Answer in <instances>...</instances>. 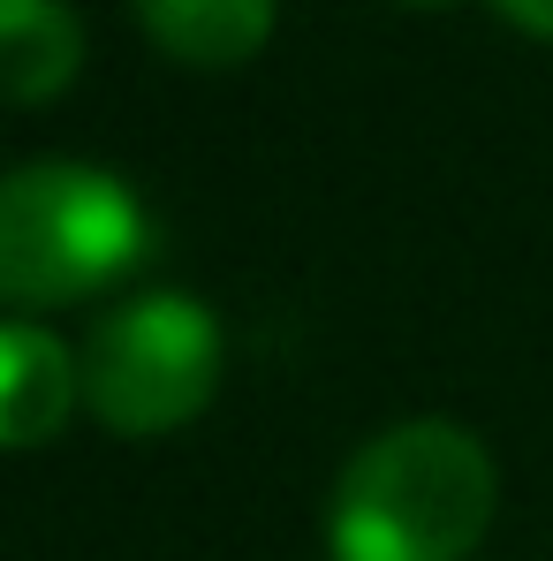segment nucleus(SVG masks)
Returning a JSON list of instances; mask_svg holds the SVG:
<instances>
[{
    "instance_id": "1",
    "label": "nucleus",
    "mask_w": 553,
    "mask_h": 561,
    "mask_svg": "<svg viewBox=\"0 0 553 561\" xmlns=\"http://www.w3.org/2000/svg\"><path fill=\"white\" fill-rule=\"evenodd\" d=\"M493 456L456 417H410L365 440L326 516L334 561H462L493 524Z\"/></svg>"
},
{
    "instance_id": "2",
    "label": "nucleus",
    "mask_w": 553,
    "mask_h": 561,
    "mask_svg": "<svg viewBox=\"0 0 553 561\" xmlns=\"http://www.w3.org/2000/svg\"><path fill=\"white\" fill-rule=\"evenodd\" d=\"M152 213L145 197L84 160H31L0 175V304L54 311L145 266Z\"/></svg>"
},
{
    "instance_id": "3",
    "label": "nucleus",
    "mask_w": 553,
    "mask_h": 561,
    "mask_svg": "<svg viewBox=\"0 0 553 561\" xmlns=\"http://www.w3.org/2000/svg\"><path fill=\"white\" fill-rule=\"evenodd\" d=\"M220 319L197 296H137L106 311L84 342V410L122 440H160L189 425L220 387Z\"/></svg>"
},
{
    "instance_id": "4",
    "label": "nucleus",
    "mask_w": 553,
    "mask_h": 561,
    "mask_svg": "<svg viewBox=\"0 0 553 561\" xmlns=\"http://www.w3.org/2000/svg\"><path fill=\"white\" fill-rule=\"evenodd\" d=\"M84 402V365L31 319H0V448L61 440L69 410Z\"/></svg>"
},
{
    "instance_id": "5",
    "label": "nucleus",
    "mask_w": 553,
    "mask_h": 561,
    "mask_svg": "<svg viewBox=\"0 0 553 561\" xmlns=\"http://www.w3.org/2000/svg\"><path fill=\"white\" fill-rule=\"evenodd\" d=\"M84 69V23L69 0H0V99L46 106Z\"/></svg>"
},
{
    "instance_id": "6",
    "label": "nucleus",
    "mask_w": 553,
    "mask_h": 561,
    "mask_svg": "<svg viewBox=\"0 0 553 561\" xmlns=\"http://www.w3.org/2000/svg\"><path fill=\"white\" fill-rule=\"evenodd\" d=\"M137 23L183 69H243L274 38V0H137Z\"/></svg>"
},
{
    "instance_id": "7",
    "label": "nucleus",
    "mask_w": 553,
    "mask_h": 561,
    "mask_svg": "<svg viewBox=\"0 0 553 561\" xmlns=\"http://www.w3.org/2000/svg\"><path fill=\"white\" fill-rule=\"evenodd\" d=\"M493 8H500L516 31H531V38H546V46H553V0H493Z\"/></svg>"
},
{
    "instance_id": "8",
    "label": "nucleus",
    "mask_w": 553,
    "mask_h": 561,
    "mask_svg": "<svg viewBox=\"0 0 553 561\" xmlns=\"http://www.w3.org/2000/svg\"><path fill=\"white\" fill-rule=\"evenodd\" d=\"M417 8H433V0H417Z\"/></svg>"
}]
</instances>
